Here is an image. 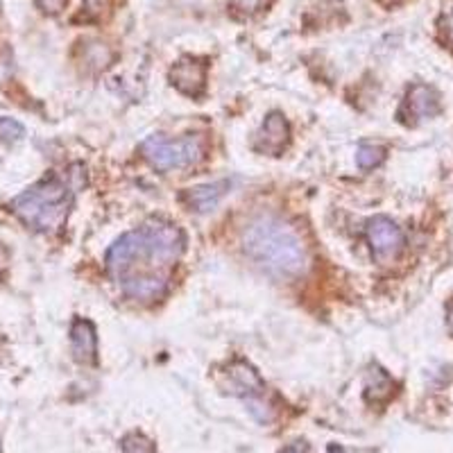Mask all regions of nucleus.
<instances>
[{"instance_id":"nucleus-17","label":"nucleus","mask_w":453,"mask_h":453,"mask_svg":"<svg viewBox=\"0 0 453 453\" xmlns=\"http://www.w3.org/2000/svg\"><path fill=\"white\" fill-rule=\"evenodd\" d=\"M36 5L42 7L46 14H59V12L66 10L68 0H36Z\"/></svg>"},{"instance_id":"nucleus-19","label":"nucleus","mask_w":453,"mask_h":453,"mask_svg":"<svg viewBox=\"0 0 453 453\" xmlns=\"http://www.w3.org/2000/svg\"><path fill=\"white\" fill-rule=\"evenodd\" d=\"M279 453H309V444L306 442H293L288 447H283Z\"/></svg>"},{"instance_id":"nucleus-16","label":"nucleus","mask_w":453,"mask_h":453,"mask_svg":"<svg viewBox=\"0 0 453 453\" xmlns=\"http://www.w3.org/2000/svg\"><path fill=\"white\" fill-rule=\"evenodd\" d=\"M123 453H157L155 444L150 442L141 433H132L123 440Z\"/></svg>"},{"instance_id":"nucleus-7","label":"nucleus","mask_w":453,"mask_h":453,"mask_svg":"<svg viewBox=\"0 0 453 453\" xmlns=\"http://www.w3.org/2000/svg\"><path fill=\"white\" fill-rule=\"evenodd\" d=\"M206 71H209V66L204 62L193 59V57H184L170 68L168 78L170 84L180 93H184L188 98H202L206 91Z\"/></svg>"},{"instance_id":"nucleus-15","label":"nucleus","mask_w":453,"mask_h":453,"mask_svg":"<svg viewBox=\"0 0 453 453\" xmlns=\"http://www.w3.org/2000/svg\"><path fill=\"white\" fill-rule=\"evenodd\" d=\"M23 134H26V129L19 120L0 119V141L3 143H16V141L23 139Z\"/></svg>"},{"instance_id":"nucleus-12","label":"nucleus","mask_w":453,"mask_h":453,"mask_svg":"<svg viewBox=\"0 0 453 453\" xmlns=\"http://www.w3.org/2000/svg\"><path fill=\"white\" fill-rule=\"evenodd\" d=\"M396 395V383L388 376L386 370H381L379 365H374L367 374L365 381V399L374 406H383Z\"/></svg>"},{"instance_id":"nucleus-4","label":"nucleus","mask_w":453,"mask_h":453,"mask_svg":"<svg viewBox=\"0 0 453 453\" xmlns=\"http://www.w3.org/2000/svg\"><path fill=\"white\" fill-rule=\"evenodd\" d=\"M141 155L152 168L161 170V173L188 168L204 155V141L200 136H184V139L150 136L141 143Z\"/></svg>"},{"instance_id":"nucleus-5","label":"nucleus","mask_w":453,"mask_h":453,"mask_svg":"<svg viewBox=\"0 0 453 453\" xmlns=\"http://www.w3.org/2000/svg\"><path fill=\"white\" fill-rule=\"evenodd\" d=\"M365 236L367 242H370L372 254L379 263H392L406 245V236L399 229V225L386 216L372 218L365 226Z\"/></svg>"},{"instance_id":"nucleus-9","label":"nucleus","mask_w":453,"mask_h":453,"mask_svg":"<svg viewBox=\"0 0 453 453\" xmlns=\"http://www.w3.org/2000/svg\"><path fill=\"white\" fill-rule=\"evenodd\" d=\"M290 141V125L286 116L279 111H273L268 119L263 120L261 129L254 134V148L263 155H281Z\"/></svg>"},{"instance_id":"nucleus-20","label":"nucleus","mask_w":453,"mask_h":453,"mask_svg":"<svg viewBox=\"0 0 453 453\" xmlns=\"http://www.w3.org/2000/svg\"><path fill=\"white\" fill-rule=\"evenodd\" d=\"M447 322H449V329L453 331V299L447 304Z\"/></svg>"},{"instance_id":"nucleus-14","label":"nucleus","mask_w":453,"mask_h":453,"mask_svg":"<svg viewBox=\"0 0 453 453\" xmlns=\"http://www.w3.org/2000/svg\"><path fill=\"white\" fill-rule=\"evenodd\" d=\"M383 159H386V148H381V145L365 143L356 152V164H358L361 170L376 168V165L383 164Z\"/></svg>"},{"instance_id":"nucleus-10","label":"nucleus","mask_w":453,"mask_h":453,"mask_svg":"<svg viewBox=\"0 0 453 453\" xmlns=\"http://www.w3.org/2000/svg\"><path fill=\"white\" fill-rule=\"evenodd\" d=\"M71 351L80 365H96L98 363V334L88 319L78 318L71 326Z\"/></svg>"},{"instance_id":"nucleus-2","label":"nucleus","mask_w":453,"mask_h":453,"mask_svg":"<svg viewBox=\"0 0 453 453\" xmlns=\"http://www.w3.org/2000/svg\"><path fill=\"white\" fill-rule=\"evenodd\" d=\"M250 261L274 279H297L309 270V250L302 234L279 216H258L242 232Z\"/></svg>"},{"instance_id":"nucleus-8","label":"nucleus","mask_w":453,"mask_h":453,"mask_svg":"<svg viewBox=\"0 0 453 453\" xmlns=\"http://www.w3.org/2000/svg\"><path fill=\"white\" fill-rule=\"evenodd\" d=\"M440 111V93L428 84H412L406 93L399 116L406 123H418L422 119H431Z\"/></svg>"},{"instance_id":"nucleus-21","label":"nucleus","mask_w":453,"mask_h":453,"mask_svg":"<svg viewBox=\"0 0 453 453\" xmlns=\"http://www.w3.org/2000/svg\"><path fill=\"white\" fill-rule=\"evenodd\" d=\"M447 35H449V39L453 42V14L447 16Z\"/></svg>"},{"instance_id":"nucleus-13","label":"nucleus","mask_w":453,"mask_h":453,"mask_svg":"<svg viewBox=\"0 0 453 453\" xmlns=\"http://www.w3.org/2000/svg\"><path fill=\"white\" fill-rule=\"evenodd\" d=\"M113 57L116 55H113L111 48L103 42H96V39H91V42H87L82 46V62L91 71H103V68H107L113 62Z\"/></svg>"},{"instance_id":"nucleus-18","label":"nucleus","mask_w":453,"mask_h":453,"mask_svg":"<svg viewBox=\"0 0 453 453\" xmlns=\"http://www.w3.org/2000/svg\"><path fill=\"white\" fill-rule=\"evenodd\" d=\"M263 5V0H234V10H241L242 14H254L258 7Z\"/></svg>"},{"instance_id":"nucleus-11","label":"nucleus","mask_w":453,"mask_h":453,"mask_svg":"<svg viewBox=\"0 0 453 453\" xmlns=\"http://www.w3.org/2000/svg\"><path fill=\"white\" fill-rule=\"evenodd\" d=\"M226 191H229V181L222 180L216 181V184L196 186L191 191H186L184 196H181V200L191 206L193 211L206 213L211 211V209H216V204L226 196Z\"/></svg>"},{"instance_id":"nucleus-6","label":"nucleus","mask_w":453,"mask_h":453,"mask_svg":"<svg viewBox=\"0 0 453 453\" xmlns=\"http://www.w3.org/2000/svg\"><path fill=\"white\" fill-rule=\"evenodd\" d=\"M225 376L226 392H232V395L245 399V403L268 395V386L261 379V374L248 361H242V358H236V361L229 363L225 370Z\"/></svg>"},{"instance_id":"nucleus-1","label":"nucleus","mask_w":453,"mask_h":453,"mask_svg":"<svg viewBox=\"0 0 453 453\" xmlns=\"http://www.w3.org/2000/svg\"><path fill=\"white\" fill-rule=\"evenodd\" d=\"M186 248L184 232L173 222L152 220L123 234L107 252V273L134 302H157L170 288V279Z\"/></svg>"},{"instance_id":"nucleus-3","label":"nucleus","mask_w":453,"mask_h":453,"mask_svg":"<svg viewBox=\"0 0 453 453\" xmlns=\"http://www.w3.org/2000/svg\"><path fill=\"white\" fill-rule=\"evenodd\" d=\"M73 204V188L57 175L43 177L26 193L14 197L10 209L35 232H57L66 222Z\"/></svg>"}]
</instances>
